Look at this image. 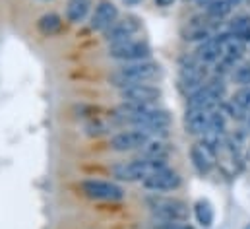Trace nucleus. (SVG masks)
I'll return each mask as SVG.
<instances>
[{"label": "nucleus", "mask_w": 250, "mask_h": 229, "mask_svg": "<svg viewBox=\"0 0 250 229\" xmlns=\"http://www.w3.org/2000/svg\"><path fill=\"white\" fill-rule=\"evenodd\" d=\"M117 120L132 124L134 128L146 130L151 134H167V128L173 122V116L169 111L153 107V105H140V103H123L117 109Z\"/></svg>", "instance_id": "nucleus-1"}, {"label": "nucleus", "mask_w": 250, "mask_h": 229, "mask_svg": "<svg viewBox=\"0 0 250 229\" xmlns=\"http://www.w3.org/2000/svg\"><path fill=\"white\" fill-rule=\"evenodd\" d=\"M161 74V66L153 60H140V62H126L121 68H117L109 76V84L123 90L132 84H144Z\"/></svg>", "instance_id": "nucleus-2"}, {"label": "nucleus", "mask_w": 250, "mask_h": 229, "mask_svg": "<svg viewBox=\"0 0 250 229\" xmlns=\"http://www.w3.org/2000/svg\"><path fill=\"white\" fill-rule=\"evenodd\" d=\"M167 167V160H153V158H140L128 163H121L113 167V177L117 181H126V183H134V181H144L149 175L161 171Z\"/></svg>", "instance_id": "nucleus-3"}, {"label": "nucleus", "mask_w": 250, "mask_h": 229, "mask_svg": "<svg viewBox=\"0 0 250 229\" xmlns=\"http://www.w3.org/2000/svg\"><path fill=\"white\" fill-rule=\"evenodd\" d=\"M227 88L221 78H209L204 86L187 95L188 107H217L225 97Z\"/></svg>", "instance_id": "nucleus-4"}, {"label": "nucleus", "mask_w": 250, "mask_h": 229, "mask_svg": "<svg viewBox=\"0 0 250 229\" xmlns=\"http://www.w3.org/2000/svg\"><path fill=\"white\" fill-rule=\"evenodd\" d=\"M149 206L153 216L161 224H167V228L175 224H183L188 218V206L177 198H153L149 200Z\"/></svg>", "instance_id": "nucleus-5"}, {"label": "nucleus", "mask_w": 250, "mask_h": 229, "mask_svg": "<svg viewBox=\"0 0 250 229\" xmlns=\"http://www.w3.org/2000/svg\"><path fill=\"white\" fill-rule=\"evenodd\" d=\"M107 55L113 60H121V62H140V60H149L151 57V47L147 45V41L142 39H126L109 45Z\"/></svg>", "instance_id": "nucleus-6"}, {"label": "nucleus", "mask_w": 250, "mask_h": 229, "mask_svg": "<svg viewBox=\"0 0 250 229\" xmlns=\"http://www.w3.org/2000/svg\"><path fill=\"white\" fill-rule=\"evenodd\" d=\"M82 192L91 200H103V202H117L126 196L125 188L113 181H99V179H87L80 184Z\"/></svg>", "instance_id": "nucleus-7"}, {"label": "nucleus", "mask_w": 250, "mask_h": 229, "mask_svg": "<svg viewBox=\"0 0 250 229\" xmlns=\"http://www.w3.org/2000/svg\"><path fill=\"white\" fill-rule=\"evenodd\" d=\"M209 80V68L208 64L200 62L196 55L187 58V62L181 60V88L187 90L188 93L198 90L200 86H204Z\"/></svg>", "instance_id": "nucleus-8"}, {"label": "nucleus", "mask_w": 250, "mask_h": 229, "mask_svg": "<svg viewBox=\"0 0 250 229\" xmlns=\"http://www.w3.org/2000/svg\"><path fill=\"white\" fill-rule=\"evenodd\" d=\"M147 142H151V136L146 132V130H140V128H134V130H123L119 134H115L109 142L111 150L115 152H136V150H142Z\"/></svg>", "instance_id": "nucleus-9"}, {"label": "nucleus", "mask_w": 250, "mask_h": 229, "mask_svg": "<svg viewBox=\"0 0 250 229\" xmlns=\"http://www.w3.org/2000/svg\"><path fill=\"white\" fill-rule=\"evenodd\" d=\"M123 103H140V105H153L161 99V90L151 84H132L121 90Z\"/></svg>", "instance_id": "nucleus-10"}, {"label": "nucleus", "mask_w": 250, "mask_h": 229, "mask_svg": "<svg viewBox=\"0 0 250 229\" xmlns=\"http://www.w3.org/2000/svg\"><path fill=\"white\" fill-rule=\"evenodd\" d=\"M138 31H142V22L140 18L136 16H126L123 20H117L105 33H103V39L113 45V43H119V41H126V39H132Z\"/></svg>", "instance_id": "nucleus-11"}, {"label": "nucleus", "mask_w": 250, "mask_h": 229, "mask_svg": "<svg viewBox=\"0 0 250 229\" xmlns=\"http://www.w3.org/2000/svg\"><path fill=\"white\" fill-rule=\"evenodd\" d=\"M219 105L217 107H188L187 116H185V126H187L188 134L202 136L204 132H208L213 113L219 109Z\"/></svg>", "instance_id": "nucleus-12"}, {"label": "nucleus", "mask_w": 250, "mask_h": 229, "mask_svg": "<svg viewBox=\"0 0 250 229\" xmlns=\"http://www.w3.org/2000/svg\"><path fill=\"white\" fill-rule=\"evenodd\" d=\"M142 184H144V188H147L151 192H169V190H177L183 184V179L177 171L165 167L161 171L149 175L147 179H144Z\"/></svg>", "instance_id": "nucleus-13"}, {"label": "nucleus", "mask_w": 250, "mask_h": 229, "mask_svg": "<svg viewBox=\"0 0 250 229\" xmlns=\"http://www.w3.org/2000/svg\"><path fill=\"white\" fill-rule=\"evenodd\" d=\"M119 20V8L111 0H99L91 18H89V27L93 31H107L115 22Z\"/></svg>", "instance_id": "nucleus-14"}, {"label": "nucleus", "mask_w": 250, "mask_h": 229, "mask_svg": "<svg viewBox=\"0 0 250 229\" xmlns=\"http://www.w3.org/2000/svg\"><path fill=\"white\" fill-rule=\"evenodd\" d=\"M194 55H196V58L200 62H204V64H215L217 60H221V45H219L217 35L202 41L198 45V49H196Z\"/></svg>", "instance_id": "nucleus-15"}, {"label": "nucleus", "mask_w": 250, "mask_h": 229, "mask_svg": "<svg viewBox=\"0 0 250 229\" xmlns=\"http://www.w3.org/2000/svg\"><path fill=\"white\" fill-rule=\"evenodd\" d=\"M190 160H192L194 169L200 175H208V173L211 171V167H213V156L202 144H194L190 148Z\"/></svg>", "instance_id": "nucleus-16"}, {"label": "nucleus", "mask_w": 250, "mask_h": 229, "mask_svg": "<svg viewBox=\"0 0 250 229\" xmlns=\"http://www.w3.org/2000/svg\"><path fill=\"white\" fill-rule=\"evenodd\" d=\"M64 22L62 18L55 12H49V14H43L39 20H37V29L39 33H43L45 37H55L62 31Z\"/></svg>", "instance_id": "nucleus-17"}, {"label": "nucleus", "mask_w": 250, "mask_h": 229, "mask_svg": "<svg viewBox=\"0 0 250 229\" xmlns=\"http://www.w3.org/2000/svg\"><path fill=\"white\" fill-rule=\"evenodd\" d=\"M91 0H68L66 4V20L72 23H80L89 16Z\"/></svg>", "instance_id": "nucleus-18"}, {"label": "nucleus", "mask_w": 250, "mask_h": 229, "mask_svg": "<svg viewBox=\"0 0 250 229\" xmlns=\"http://www.w3.org/2000/svg\"><path fill=\"white\" fill-rule=\"evenodd\" d=\"M229 33L245 45L250 43V16H237L229 22Z\"/></svg>", "instance_id": "nucleus-19"}, {"label": "nucleus", "mask_w": 250, "mask_h": 229, "mask_svg": "<svg viewBox=\"0 0 250 229\" xmlns=\"http://www.w3.org/2000/svg\"><path fill=\"white\" fill-rule=\"evenodd\" d=\"M142 158H153V160H167V156H169V152H171V148L165 144V142H161V140H151V142H147L142 150Z\"/></svg>", "instance_id": "nucleus-20"}, {"label": "nucleus", "mask_w": 250, "mask_h": 229, "mask_svg": "<svg viewBox=\"0 0 250 229\" xmlns=\"http://www.w3.org/2000/svg\"><path fill=\"white\" fill-rule=\"evenodd\" d=\"M194 216L202 228H211L213 224V208L208 200H198L194 204Z\"/></svg>", "instance_id": "nucleus-21"}, {"label": "nucleus", "mask_w": 250, "mask_h": 229, "mask_svg": "<svg viewBox=\"0 0 250 229\" xmlns=\"http://www.w3.org/2000/svg\"><path fill=\"white\" fill-rule=\"evenodd\" d=\"M231 10H233V6H231L227 0H211V2L206 6V14H208L211 20H215V22L223 20L225 16H229Z\"/></svg>", "instance_id": "nucleus-22"}, {"label": "nucleus", "mask_w": 250, "mask_h": 229, "mask_svg": "<svg viewBox=\"0 0 250 229\" xmlns=\"http://www.w3.org/2000/svg\"><path fill=\"white\" fill-rule=\"evenodd\" d=\"M231 78H233V82H237L239 86H250V62L247 64H241V66H237L233 72H231Z\"/></svg>", "instance_id": "nucleus-23"}, {"label": "nucleus", "mask_w": 250, "mask_h": 229, "mask_svg": "<svg viewBox=\"0 0 250 229\" xmlns=\"http://www.w3.org/2000/svg\"><path fill=\"white\" fill-rule=\"evenodd\" d=\"M177 0H155V4L157 6H161V8H167V6H173Z\"/></svg>", "instance_id": "nucleus-24"}, {"label": "nucleus", "mask_w": 250, "mask_h": 229, "mask_svg": "<svg viewBox=\"0 0 250 229\" xmlns=\"http://www.w3.org/2000/svg\"><path fill=\"white\" fill-rule=\"evenodd\" d=\"M187 2H192V4H196V6H208L211 0H187Z\"/></svg>", "instance_id": "nucleus-25"}, {"label": "nucleus", "mask_w": 250, "mask_h": 229, "mask_svg": "<svg viewBox=\"0 0 250 229\" xmlns=\"http://www.w3.org/2000/svg\"><path fill=\"white\" fill-rule=\"evenodd\" d=\"M167 229H192L190 226H185V224H175V226H169Z\"/></svg>", "instance_id": "nucleus-26"}, {"label": "nucleus", "mask_w": 250, "mask_h": 229, "mask_svg": "<svg viewBox=\"0 0 250 229\" xmlns=\"http://www.w3.org/2000/svg\"><path fill=\"white\" fill-rule=\"evenodd\" d=\"M227 2H229V4H231V6H239V4H241V2H243V0H227Z\"/></svg>", "instance_id": "nucleus-27"}, {"label": "nucleus", "mask_w": 250, "mask_h": 229, "mask_svg": "<svg viewBox=\"0 0 250 229\" xmlns=\"http://www.w3.org/2000/svg\"><path fill=\"white\" fill-rule=\"evenodd\" d=\"M247 161H250V144H249V148H247Z\"/></svg>", "instance_id": "nucleus-28"}, {"label": "nucleus", "mask_w": 250, "mask_h": 229, "mask_svg": "<svg viewBox=\"0 0 250 229\" xmlns=\"http://www.w3.org/2000/svg\"><path fill=\"white\" fill-rule=\"evenodd\" d=\"M245 229H250V224H249V226H247V228H245Z\"/></svg>", "instance_id": "nucleus-29"}, {"label": "nucleus", "mask_w": 250, "mask_h": 229, "mask_svg": "<svg viewBox=\"0 0 250 229\" xmlns=\"http://www.w3.org/2000/svg\"><path fill=\"white\" fill-rule=\"evenodd\" d=\"M247 2H249V4H250V0H247Z\"/></svg>", "instance_id": "nucleus-30"}]
</instances>
